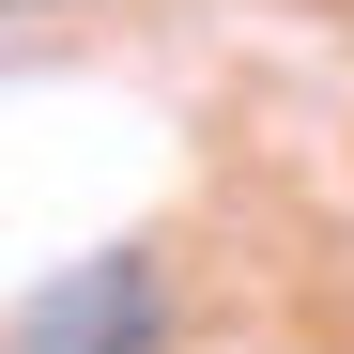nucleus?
Wrapping results in <instances>:
<instances>
[{
	"label": "nucleus",
	"mask_w": 354,
	"mask_h": 354,
	"mask_svg": "<svg viewBox=\"0 0 354 354\" xmlns=\"http://www.w3.org/2000/svg\"><path fill=\"white\" fill-rule=\"evenodd\" d=\"M139 339H154L139 262H93V292H77V308H31V354H139Z\"/></svg>",
	"instance_id": "f257e3e1"
}]
</instances>
